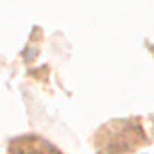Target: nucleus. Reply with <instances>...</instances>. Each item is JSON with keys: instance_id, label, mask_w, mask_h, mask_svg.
<instances>
[{"instance_id": "1", "label": "nucleus", "mask_w": 154, "mask_h": 154, "mask_svg": "<svg viewBox=\"0 0 154 154\" xmlns=\"http://www.w3.org/2000/svg\"><path fill=\"white\" fill-rule=\"evenodd\" d=\"M143 142V131L138 122H115L99 133L97 145L100 154H124Z\"/></svg>"}, {"instance_id": "2", "label": "nucleus", "mask_w": 154, "mask_h": 154, "mask_svg": "<svg viewBox=\"0 0 154 154\" xmlns=\"http://www.w3.org/2000/svg\"><path fill=\"white\" fill-rule=\"evenodd\" d=\"M13 154H59L57 149H54L50 143L41 140L38 136H23L13 142L11 145Z\"/></svg>"}]
</instances>
